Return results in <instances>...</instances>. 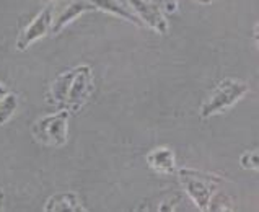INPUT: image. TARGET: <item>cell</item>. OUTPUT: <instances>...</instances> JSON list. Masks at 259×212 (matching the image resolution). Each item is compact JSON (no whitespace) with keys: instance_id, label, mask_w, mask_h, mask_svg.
Here are the masks:
<instances>
[{"instance_id":"ba28073f","label":"cell","mask_w":259,"mask_h":212,"mask_svg":"<svg viewBox=\"0 0 259 212\" xmlns=\"http://www.w3.org/2000/svg\"><path fill=\"white\" fill-rule=\"evenodd\" d=\"M54 201L56 202H53V201L48 202V206H46L48 210H65V209L67 210H83L82 206H80V201L77 199V196L72 193L59 194L54 197Z\"/></svg>"},{"instance_id":"8992f818","label":"cell","mask_w":259,"mask_h":212,"mask_svg":"<svg viewBox=\"0 0 259 212\" xmlns=\"http://www.w3.org/2000/svg\"><path fill=\"white\" fill-rule=\"evenodd\" d=\"M49 21H51V12L44 10L41 15L36 17V20L33 21V23L26 28V31L21 34V38L18 41V48L25 49L29 45V43H33L34 39H38L39 36H42L44 33H46V30H48Z\"/></svg>"},{"instance_id":"5b68a950","label":"cell","mask_w":259,"mask_h":212,"mask_svg":"<svg viewBox=\"0 0 259 212\" xmlns=\"http://www.w3.org/2000/svg\"><path fill=\"white\" fill-rule=\"evenodd\" d=\"M129 2L132 4V7L142 15L144 18H145V21L147 23H150L155 30H158L160 33H166V21H165V18L161 17V13L158 12V9L155 5H152V4H147V2H144V0H129Z\"/></svg>"},{"instance_id":"30bf717a","label":"cell","mask_w":259,"mask_h":212,"mask_svg":"<svg viewBox=\"0 0 259 212\" xmlns=\"http://www.w3.org/2000/svg\"><path fill=\"white\" fill-rule=\"evenodd\" d=\"M90 2L93 4V5H96V7H100V9H103V10H108V12H113V13H116V15H121V17H124V18H127V20H131V21H136L137 23V20L131 15V13H127L125 10H122L119 5H117L114 0H90Z\"/></svg>"},{"instance_id":"8fae6325","label":"cell","mask_w":259,"mask_h":212,"mask_svg":"<svg viewBox=\"0 0 259 212\" xmlns=\"http://www.w3.org/2000/svg\"><path fill=\"white\" fill-rule=\"evenodd\" d=\"M15 108H17V97L9 95L7 98L5 97L2 98V105H0V124L10 118L12 113L15 111Z\"/></svg>"},{"instance_id":"6da1fadb","label":"cell","mask_w":259,"mask_h":212,"mask_svg":"<svg viewBox=\"0 0 259 212\" xmlns=\"http://www.w3.org/2000/svg\"><path fill=\"white\" fill-rule=\"evenodd\" d=\"M92 89L93 82L90 69L80 67L59 77L53 85V93L59 103H69L73 109H77L88 98Z\"/></svg>"},{"instance_id":"3957f363","label":"cell","mask_w":259,"mask_h":212,"mask_svg":"<svg viewBox=\"0 0 259 212\" xmlns=\"http://www.w3.org/2000/svg\"><path fill=\"white\" fill-rule=\"evenodd\" d=\"M246 90H248V87L245 83L235 82V80H225V82H222L220 87L215 90V93H213V97L209 100V103L202 108V116H209V114H213L228 108Z\"/></svg>"},{"instance_id":"52a82bcc","label":"cell","mask_w":259,"mask_h":212,"mask_svg":"<svg viewBox=\"0 0 259 212\" xmlns=\"http://www.w3.org/2000/svg\"><path fill=\"white\" fill-rule=\"evenodd\" d=\"M149 163L152 168L158 170L161 173H171L173 172V166H175V158H173V153L169 152L168 149H157L153 150L149 157Z\"/></svg>"},{"instance_id":"277c9868","label":"cell","mask_w":259,"mask_h":212,"mask_svg":"<svg viewBox=\"0 0 259 212\" xmlns=\"http://www.w3.org/2000/svg\"><path fill=\"white\" fill-rule=\"evenodd\" d=\"M181 177H183V183L186 185L188 193L192 196V199L199 204V207L205 209V204L209 202V197H210V186L204 185L202 178H197L196 173L188 172V170H183Z\"/></svg>"},{"instance_id":"7a4b0ae2","label":"cell","mask_w":259,"mask_h":212,"mask_svg":"<svg viewBox=\"0 0 259 212\" xmlns=\"http://www.w3.org/2000/svg\"><path fill=\"white\" fill-rule=\"evenodd\" d=\"M67 111L56 116H46L33 128V134L39 142L48 145H64L67 142Z\"/></svg>"},{"instance_id":"9c48e42d","label":"cell","mask_w":259,"mask_h":212,"mask_svg":"<svg viewBox=\"0 0 259 212\" xmlns=\"http://www.w3.org/2000/svg\"><path fill=\"white\" fill-rule=\"evenodd\" d=\"M92 9V4H87V2H75V4H72L69 9H67V12L64 13V15H61L59 17V20H57V25L53 28V31H59L62 28V25H65V23H69V21L73 18V17H77L80 12H83V10H90Z\"/></svg>"},{"instance_id":"7c38bea8","label":"cell","mask_w":259,"mask_h":212,"mask_svg":"<svg viewBox=\"0 0 259 212\" xmlns=\"http://www.w3.org/2000/svg\"><path fill=\"white\" fill-rule=\"evenodd\" d=\"M176 4H178V0H165V7H166L168 12H175Z\"/></svg>"},{"instance_id":"4fadbf2b","label":"cell","mask_w":259,"mask_h":212,"mask_svg":"<svg viewBox=\"0 0 259 212\" xmlns=\"http://www.w3.org/2000/svg\"><path fill=\"white\" fill-rule=\"evenodd\" d=\"M5 93H7V92H5V89H4V85H0V100H2V98L5 97Z\"/></svg>"}]
</instances>
